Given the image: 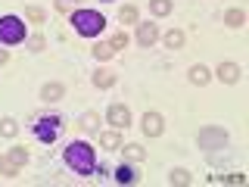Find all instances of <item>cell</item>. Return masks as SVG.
<instances>
[{
  "label": "cell",
  "instance_id": "cell-4",
  "mask_svg": "<svg viewBox=\"0 0 249 187\" xmlns=\"http://www.w3.org/2000/svg\"><path fill=\"white\" fill-rule=\"evenodd\" d=\"M59 131H62V119L59 115H41V119L35 122V137L41 140V144H56V137H59Z\"/></svg>",
  "mask_w": 249,
  "mask_h": 187
},
{
  "label": "cell",
  "instance_id": "cell-2",
  "mask_svg": "<svg viewBox=\"0 0 249 187\" xmlns=\"http://www.w3.org/2000/svg\"><path fill=\"white\" fill-rule=\"evenodd\" d=\"M72 25L81 37H97L100 31L106 28V19L97 10H75L72 13Z\"/></svg>",
  "mask_w": 249,
  "mask_h": 187
},
{
  "label": "cell",
  "instance_id": "cell-22",
  "mask_svg": "<svg viewBox=\"0 0 249 187\" xmlns=\"http://www.w3.org/2000/svg\"><path fill=\"white\" fill-rule=\"evenodd\" d=\"M143 147H140V144H128V147H124V159H131V162H140V159H143Z\"/></svg>",
  "mask_w": 249,
  "mask_h": 187
},
{
  "label": "cell",
  "instance_id": "cell-26",
  "mask_svg": "<svg viewBox=\"0 0 249 187\" xmlns=\"http://www.w3.org/2000/svg\"><path fill=\"white\" fill-rule=\"evenodd\" d=\"M25 16H28L31 22H35V25H41V22H44V10H37V6H28Z\"/></svg>",
  "mask_w": 249,
  "mask_h": 187
},
{
  "label": "cell",
  "instance_id": "cell-7",
  "mask_svg": "<svg viewBox=\"0 0 249 187\" xmlns=\"http://www.w3.org/2000/svg\"><path fill=\"white\" fill-rule=\"evenodd\" d=\"M106 122L112 125V128H119V131L128 128V125H131V109L124 106V103H112V106L106 109Z\"/></svg>",
  "mask_w": 249,
  "mask_h": 187
},
{
  "label": "cell",
  "instance_id": "cell-15",
  "mask_svg": "<svg viewBox=\"0 0 249 187\" xmlns=\"http://www.w3.org/2000/svg\"><path fill=\"white\" fill-rule=\"evenodd\" d=\"M162 41H165L168 50H178V47H184V31H181V28H171L168 35L162 37Z\"/></svg>",
  "mask_w": 249,
  "mask_h": 187
},
{
  "label": "cell",
  "instance_id": "cell-23",
  "mask_svg": "<svg viewBox=\"0 0 249 187\" xmlns=\"http://www.w3.org/2000/svg\"><path fill=\"white\" fill-rule=\"evenodd\" d=\"M119 19H122V25H134L137 22V6H122Z\"/></svg>",
  "mask_w": 249,
  "mask_h": 187
},
{
  "label": "cell",
  "instance_id": "cell-21",
  "mask_svg": "<svg viewBox=\"0 0 249 187\" xmlns=\"http://www.w3.org/2000/svg\"><path fill=\"white\" fill-rule=\"evenodd\" d=\"M16 134H19L16 119H3V122H0V137H16Z\"/></svg>",
  "mask_w": 249,
  "mask_h": 187
},
{
  "label": "cell",
  "instance_id": "cell-6",
  "mask_svg": "<svg viewBox=\"0 0 249 187\" xmlns=\"http://www.w3.org/2000/svg\"><path fill=\"white\" fill-rule=\"evenodd\" d=\"M196 144H199V150H224V144H228V131L224 128H202L199 134H196Z\"/></svg>",
  "mask_w": 249,
  "mask_h": 187
},
{
  "label": "cell",
  "instance_id": "cell-25",
  "mask_svg": "<svg viewBox=\"0 0 249 187\" xmlns=\"http://www.w3.org/2000/svg\"><path fill=\"white\" fill-rule=\"evenodd\" d=\"M109 44H112V50H124V47H128V35H124V31H115Z\"/></svg>",
  "mask_w": 249,
  "mask_h": 187
},
{
  "label": "cell",
  "instance_id": "cell-11",
  "mask_svg": "<svg viewBox=\"0 0 249 187\" xmlns=\"http://www.w3.org/2000/svg\"><path fill=\"white\" fill-rule=\"evenodd\" d=\"M100 144H103L106 150H119V147H122V134H119V128L103 131V134H100Z\"/></svg>",
  "mask_w": 249,
  "mask_h": 187
},
{
  "label": "cell",
  "instance_id": "cell-20",
  "mask_svg": "<svg viewBox=\"0 0 249 187\" xmlns=\"http://www.w3.org/2000/svg\"><path fill=\"white\" fill-rule=\"evenodd\" d=\"M150 13L153 16H168L171 13V0H150Z\"/></svg>",
  "mask_w": 249,
  "mask_h": 187
},
{
  "label": "cell",
  "instance_id": "cell-30",
  "mask_svg": "<svg viewBox=\"0 0 249 187\" xmlns=\"http://www.w3.org/2000/svg\"><path fill=\"white\" fill-rule=\"evenodd\" d=\"M106 3H109V0H106Z\"/></svg>",
  "mask_w": 249,
  "mask_h": 187
},
{
  "label": "cell",
  "instance_id": "cell-13",
  "mask_svg": "<svg viewBox=\"0 0 249 187\" xmlns=\"http://www.w3.org/2000/svg\"><path fill=\"white\" fill-rule=\"evenodd\" d=\"M62 94H66V88L53 81V84H44V88H41V100H47V103H53V100H59V97H62Z\"/></svg>",
  "mask_w": 249,
  "mask_h": 187
},
{
  "label": "cell",
  "instance_id": "cell-9",
  "mask_svg": "<svg viewBox=\"0 0 249 187\" xmlns=\"http://www.w3.org/2000/svg\"><path fill=\"white\" fill-rule=\"evenodd\" d=\"M159 41V28L153 25V22H143V25H137V44L140 47H153Z\"/></svg>",
  "mask_w": 249,
  "mask_h": 187
},
{
  "label": "cell",
  "instance_id": "cell-29",
  "mask_svg": "<svg viewBox=\"0 0 249 187\" xmlns=\"http://www.w3.org/2000/svg\"><path fill=\"white\" fill-rule=\"evenodd\" d=\"M6 59H10V53H6V50H0V62H6Z\"/></svg>",
  "mask_w": 249,
  "mask_h": 187
},
{
  "label": "cell",
  "instance_id": "cell-12",
  "mask_svg": "<svg viewBox=\"0 0 249 187\" xmlns=\"http://www.w3.org/2000/svg\"><path fill=\"white\" fill-rule=\"evenodd\" d=\"M93 84H97V88H112L115 84V72H109V69H97V72H93Z\"/></svg>",
  "mask_w": 249,
  "mask_h": 187
},
{
  "label": "cell",
  "instance_id": "cell-27",
  "mask_svg": "<svg viewBox=\"0 0 249 187\" xmlns=\"http://www.w3.org/2000/svg\"><path fill=\"white\" fill-rule=\"evenodd\" d=\"M25 41H28V47H31V50H44V37H41V35H35V37H25Z\"/></svg>",
  "mask_w": 249,
  "mask_h": 187
},
{
  "label": "cell",
  "instance_id": "cell-16",
  "mask_svg": "<svg viewBox=\"0 0 249 187\" xmlns=\"http://www.w3.org/2000/svg\"><path fill=\"white\" fill-rule=\"evenodd\" d=\"M90 53H93L97 59H112V56H115V50H112V44H109V41L93 44V47H90Z\"/></svg>",
  "mask_w": 249,
  "mask_h": 187
},
{
  "label": "cell",
  "instance_id": "cell-17",
  "mask_svg": "<svg viewBox=\"0 0 249 187\" xmlns=\"http://www.w3.org/2000/svg\"><path fill=\"white\" fill-rule=\"evenodd\" d=\"M115 181H119V184H134L137 181V171L131 168V166H119V168H115Z\"/></svg>",
  "mask_w": 249,
  "mask_h": 187
},
{
  "label": "cell",
  "instance_id": "cell-10",
  "mask_svg": "<svg viewBox=\"0 0 249 187\" xmlns=\"http://www.w3.org/2000/svg\"><path fill=\"white\" fill-rule=\"evenodd\" d=\"M215 75H218V81H224V84H237L240 81V66L237 62H221Z\"/></svg>",
  "mask_w": 249,
  "mask_h": 187
},
{
  "label": "cell",
  "instance_id": "cell-18",
  "mask_svg": "<svg viewBox=\"0 0 249 187\" xmlns=\"http://www.w3.org/2000/svg\"><path fill=\"white\" fill-rule=\"evenodd\" d=\"M243 22H246V13H243V10H228V13H224V25L240 28Z\"/></svg>",
  "mask_w": 249,
  "mask_h": 187
},
{
  "label": "cell",
  "instance_id": "cell-5",
  "mask_svg": "<svg viewBox=\"0 0 249 187\" xmlns=\"http://www.w3.org/2000/svg\"><path fill=\"white\" fill-rule=\"evenodd\" d=\"M25 162H28V150H25V147H13V150H6L3 156H0V171L10 175V178H16Z\"/></svg>",
  "mask_w": 249,
  "mask_h": 187
},
{
  "label": "cell",
  "instance_id": "cell-24",
  "mask_svg": "<svg viewBox=\"0 0 249 187\" xmlns=\"http://www.w3.org/2000/svg\"><path fill=\"white\" fill-rule=\"evenodd\" d=\"M81 128L97 131V128H100V115H97V112H84V115H81Z\"/></svg>",
  "mask_w": 249,
  "mask_h": 187
},
{
  "label": "cell",
  "instance_id": "cell-3",
  "mask_svg": "<svg viewBox=\"0 0 249 187\" xmlns=\"http://www.w3.org/2000/svg\"><path fill=\"white\" fill-rule=\"evenodd\" d=\"M28 37V28L19 16H0V44H22Z\"/></svg>",
  "mask_w": 249,
  "mask_h": 187
},
{
  "label": "cell",
  "instance_id": "cell-14",
  "mask_svg": "<svg viewBox=\"0 0 249 187\" xmlns=\"http://www.w3.org/2000/svg\"><path fill=\"white\" fill-rule=\"evenodd\" d=\"M193 178H190V171L187 168H171L168 171V184H178V187H187Z\"/></svg>",
  "mask_w": 249,
  "mask_h": 187
},
{
  "label": "cell",
  "instance_id": "cell-28",
  "mask_svg": "<svg viewBox=\"0 0 249 187\" xmlns=\"http://www.w3.org/2000/svg\"><path fill=\"white\" fill-rule=\"evenodd\" d=\"M224 184H246V178L240 175V171H233V175H228V178H224Z\"/></svg>",
  "mask_w": 249,
  "mask_h": 187
},
{
  "label": "cell",
  "instance_id": "cell-1",
  "mask_svg": "<svg viewBox=\"0 0 249 187\" xmlns=\"http://www.w3.org/2000/svg\"><path fill=\"white\" fill-rule=\"evenodd\" d=\"M62 159H66V166L75 171V175H93L97 171V153H93L90 144H84V140H72V144L62 150Z\"/></svg>",
  "mask_w": 249,
  "mask_h": 187
},
{
  "label": "cell",
  "instance_id": "cell-19",
  "mask_svg": "<svg viewBox=\"0 0 249 187\" xmlns=\"http://www.w3.org/2000/svg\"><path fill=\"white\" fill-rule=\"evenodd\" d=\"M209 78H212V75H209L206 66H193V69H190V81L199 84V88H202V84H209Z\"/></svg>",
  "mask_w": 249,
  "mask_h": 187
},
{
  "label": "cell",
  "instance_id": "cell-8",
  "mask_svg": "<svg viewBox=\"0 0 249 187\" xmlns=\"http://www.w3.org/2000/svg\"><path fill=\"white\" fill-rule=\"evenodd\" d=\"M140 125H143V134H146V137H159L162 131H165V122H162L159 112H146Z\"/></svg>",
  "mask_w": 249,
  "mask_h": 187
}]
</instances>
